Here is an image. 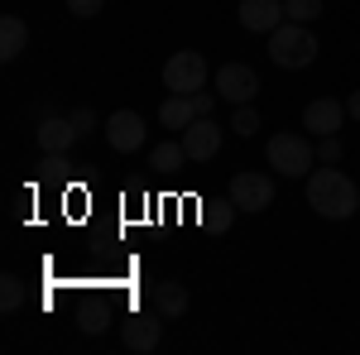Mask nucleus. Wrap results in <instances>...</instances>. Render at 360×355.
Segmentation results:
<instances>
[{
  "mask_svg": "<svg viewBox=\"0 0 360 355\" xmlns=\"http://www.w3.org/2000/svg\"><path fill=\"white\" fill-rule=\"evenodd\" d=\"M307 207L327 221H351L360 212V188L336 164H322L307 173Z\"/></svg>",
  "mask_w": 360,
  "mask_h": 355,
  "instance_id": "nucleus-1",
  "label": "nucleus"
},
{
  "mask_svg": "<svg viewBox=\"0 0 360 355\" xmlns=\"http://www.w3.org/2000/svg\"><path fill=\"white\" fill-rule=\"evenodd\" d=\"M269 58H274L278 67H288V72H298V67H312L317 63V34L298 20H283V25L269 34Z\"/></svg>",
  "mask_w": 360,
  "mask_h": 355,
  "instance_id": "nucleus-2",
  "label": "nucleus"
},
{
  "mask_svg": "<svg viewBox=\"0 0 360 355\" xmlns=\"http://www.w3.org/2000/svg\"><path fill=\"white\" fill-rule=\"evenodd\" d=\"M317 164V144L298 130H283V135L269 139V168L283 173V178H307Z\"/></svg>",
  "mask_w": 360,
  "mask_h": 355,
  "instance_id": "nucleus-3",
  "label": "nucleus"
},
{
  "mask_svg": "<svg viewBox=\"0 0 360 355\" xmlns=\"http://www.w3.org/2000/svg\"><path fill=\"white\" fill-rule=\"evenodd\" d=\"M164 86L173 96H193L207 86V58L197 53V49H183V53H173L164 63Z\"/></svg>",
  "mask_w": 360,
  "mask_h": 355,
  "instance_id": "nucleus-4",
  "label": "nucleus"
},
{
  "mask_svg": "<svg viewBox=\"0 0 360 355\" xmlns=\"http://www.w3.org/2000/svg\"><path fill=\"white\" fill-rule=\"evenodd\" d=\"M231 202L240 207V212H269L274 207V178L269 173H255V168H245V173H236L231 178Z\"/></svg>",
  "mask_w": 360,
  "mask_h": 355,
  "instance_id": "nucleus-5",
  "label": "nucleus"
},
{
  "mask_svg": "<svg viewBox=\"0 0 360 355\" xmlns=\"http://www.w3.org/2000/svg\"><path fill=\"white\" fill-rule=\"evenodd\" d=\"M217 96L231 101V106L255 101V96H259V77H255V67H245V63H221V67H217Z\"/></svg>",
  "mask_w": 360,
  "mask_h": 355,
  "instance_id": "nucleus-6",
  "label": "nucleus"
},
{
  "mask_svg": "<svg viewBox=\"0 0 360 355\" xmlns=\"http://www.w3.org/2000/svg\"><path fill=\"white\" fill-rule=\"evenodd\" d=\"M159 336H164V312H159V307H154V312H130V317H125V331H120L125 351H135V355H149L159 346Z\"/></svg>",
  "mask_w": 360,
  "mask_h": 355,
  "instance_id": "nucleus-7",
  "label": "nucleus"
},
{
  "mask_svg": "<svg viewBox=\"0 0 360 355\" xmlns=\"http://www.w3.org/2000/svg\"><path fill=\"white\" fill-rule=\"evenodd\" d=\"M106 144H111L115 154L144 149V115H135V110H111L106 115Z\"/></svg>",
  "mask_w": 360,
  "mask_h": 355,
  "instance_id": "nucleus-8",
  "label": "nucleus"
},
{
  "mask_svg": "<svg viewBox=\"0 0 360 355\" xmlns=\"http://www.w3.org/2000/svg\"><path fill=\"white\" fill-rule=\"evenodd\" d=\"M346 101H336V96H317V101H307V110H303V130L307 135H336L341 125H346Z\"/></svg>",
  "mask_w": 360,
  "mask_h": 355,
  "instance_id": "nucleus-9",
  "label": "nucleus"
},
{
  "mask_svg": "<svg viewBox=\"0 0 360 355\" xmlns=\"http://www.w3.org/2000/svg\"><path fill=\"white\" fill-rule=\"evenodd\" d=\"M183 149H188V159H193V164H207V159L221 149V125H217L212 115H197L193 125L183 130Z\"/></svg>",
  "mask_w": 360,
  "mask_h": 355,
  "instance_id": "nucleus-10",
  "label": "nucleus"
},
{
  "mask_svg": "<svg viewBox=\"0 0 360 355\" xmlns=\"http://www.w3.org/2000/svg\"><path fill=\"white\" fill-rule=\"evenodd\" d=\"M236 20H240V29L269 39L288 15H283V0H240V15H236Z\"/></svg>",
  "mask_w": 360,
  "mask_h": 355,
  "instance_id": "nucleus-11",
  "label": "nucleus"
},
{
  "mask_svg": "<svg viewBox=\"0 0 360 355\" xmlns=\"http://www.w3.org/2000/svg\"><path fill=\"white\" fill-rule=\"evenodd\" d=\"M34 139H39V149H44V154H68V144H72V139H82V135L72 130V120H63V115H44V120H39V130H34Z\"/></svg>",
  "mask_w": 360,
  "mask_h": 355,
  "instance_id": "nucleus-12",
  "label": "nucleus"
},
{
  "mask_svg": "<svg viewBox=\"0 0 360 355\" xmlns=\"http://www.w3.org/2000/svg\"><path fill=\"white\" fill-rule=\"evenodd\" d=\"M25 49H29V25L20 20V15H5V20H0V58L15 63Z\"/></svg>",
  "mask_w": 360,
  "mask_h": 355,
  "instance_id": "nucleus-13",
  "label": "nucleus"
},
{
  "mask_svg": "<svg viewBox=\"0 0 360 355\" xmlns=\"http://www.w3.org/2000/svg\"><path fill=\"white\" fill-rule=\"evenodd\" d=\"M188 302H193V293H188L178 278H168V283H154V307H159L164 317H183V312H188Z\"/></svg>",
  "mask_w": 360,
  "mask_h": 355,
  "instance_id": "nucleus-14",
  "label": "nucleus"
},
{
  "mask_svg": "<svg viewBox=\"0 0 360 355\" xmlns=\"http://www.w3.org/2000/svg\"><path fill=\"white\" fill-rule=\"evenodd\" d=\"M159 120H164V130H188V125L197 120L193 96H168L164 106H159Z\"/></svg>",
  "mask_w": 360,
  "mask_h": 355,
  "instance_id": "nucleus-15",
  "label": "nucleus"
},
{
  "mask_svg": "<svg viewBox=\"0 0 360 355\" xmlns=\"http://www.w3.org/2000/svg\"><path fill=\"white\" fill-rule=\"evenodd\" d=\"M183 159H188L183 139H164V144H154V149H149V168H159V173H173V168H183Z\"/></svg>",
  "mask_w": 360,
  "mask_h": 355,
  "instance_id": "nucleus-16",
  "label": "nucleus"
},
{
  "mask_svg": "<svg viewBox=\"0 0 360 355\" xmlns=\"http://www.w3.org/2000/svg\"><path fill=\"white\" fill-rule=\"evenodd\" d=\"M236 202H231V192H226V202H202V221L212 226V231H231V221H236Z\"/></svg>",
  "mask_w": 360,
  "mask_h": 355,
  "instance_id": "nucleus-17",
  "label": "nucleus"
},
{
  "mask_svg": "<svg viewBox=\"0 0 360 355\" xmlns=\"http://www.w3.org/2000/svg\"><path fill=\"white\" fill-rule=\"evenodd\" d=\"M25 278H20V273H5V278H0V307H5V312H20V307H25Z\"/></svg>",
  "mask_w": 360,
  "mask_h": 355,
  "instance_id": "nucleus-18",
  "label": "nucleus"
},
{
  "mask_svg": "<svg viewBox=\"0 0 360 355\" xmlns=\"http://www.w3.org/2000/svg\"><path fill=\"white\" fill-rule=\"evenodd\" d=\"M231 130L240 139L259 135V110H255V101H245V106H236V115H231Z\"/></svg>",
  "mask_w": 360,
  "mask_h": 355,
  "instance_id": "nucleus-19",
  "label": "nucleus"
},
{
  "mask_svg": "<svg viewBox=\"0 0 360 355\" xmlns=\"http://www.w3.org/2000/svg\"><path fill=\"white\" fill-rule=\"evenodd\" d=\"M283 15L298 20V25H312L322 15V0H283Z\"/></svg>",
  "mask_w": 360,
  "mask_h": 355,
  "instance_id": "nucleus-20",
  "label": "nucleus"
},
{
  "mask_svg": "<svg viewBox=\"0 0 360 355\" xmlns=\"http://www.w3.org/2000/svg\"><path fill=\"white\" fill-rule=\"evenodd\" d=\"M341 135H322L317 139V164H341Z\"/></svg>",
  "mask_w": 360,
  "mask_h": 355,
  "instance_id": "nucleus-21",
  "label": "nucleus"
},
{
  "mask_svg": "<svg viewBox=\"0 0 360 355\" xmlns=\"http://www.w3.org/2000/svg\"><path fill=\"white\" fill-rule=\"evenodd\" d=\"M68 120H72V130H77V135H91V130H96V110H91V106H77Z\"/></svg>",
  "mask_w": 360,
  "mask_h": 355,
  "instance_id": "nucleus-22",
  "label": "nucleus"
},
{
  "mask_svg": "<svg viewBox=\"0 0 360 355\" xmlns=\"http://www.w3.org/2000/svg\"><path fill=\"white\" fill-rule=\"evenodd\" d=\"M101 5L106 0H68V15L72 20H91V15H101Z\"/></svg>",
  "mask_w": 360,
  "mask_h": 355,
  "instance_id": "nucleus-23",
  "label": "nucleus"
},
{
  "mask_svg": "<svg viewBox=\"0 0 360 355\" xmlns=\"http://www.w3.org/2000/svg\"><path fill=\"white\" fill-rule=\"evenodd\" d=\"M217 101H221L217 91H193V106H197V115H212V110H217Z\"/></svg>",
  "mask_w": 360,
  "mask_h": 355,
  "instance_id": "nucleus-24",
  "label": "nucleus"
},
{
  "mask_svg": "<svg viewBox=\"0 0 360 355\" xmlns=\"http://www.w3.org/2000/svg\"><path fill=\"white\" fill-rule=\"evenodd\" d=\"M346 110H351V120H360V91H351V101H346Z\"/></svg>",
  "mask_w": 360,
  "mask_h": 355,
  "instance_id": "nucleus-25",
  "label": "nucleus"
}]
</instances>
